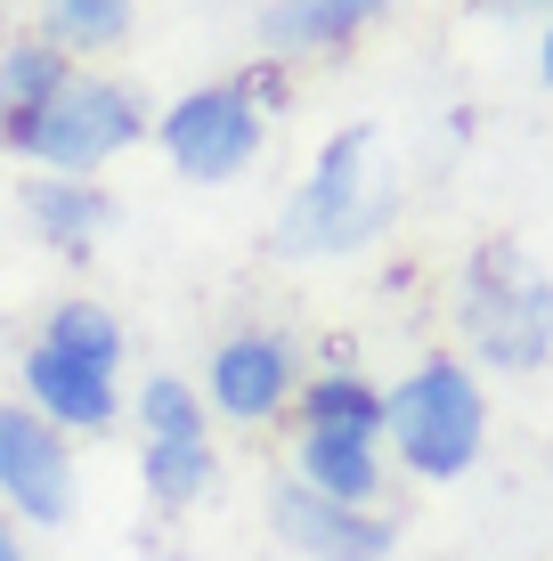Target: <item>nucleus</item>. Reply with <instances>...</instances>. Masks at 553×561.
I'll return each instance as SVG.
<instances>
[{
	"label": "nucleus",
	"instance_id": "obj_6",
	"mask_svg": "<svg viewBox=\"0 0 553 561\" xmlns=\"http://www.w3.org/2000/svg\"><path fill=\"white\" fill-rule=\"evenodd\" d=\"M301 375H310V351H301L293 325L244 318L204 351L196 391H204V408H212V423H228V432H277V423L293 415Z\"/></svg>",
	"mask_w": 553,
	"mask_h": 561
},
{
	"label": "nucleus",
	"instance_id": "obj_20",
	"mask_svg": "<svg viewBox=\"0 0 553 561\" xmlns=\"http://www.w3.org/2000/svg\"><path fill=\"white\" fill-rule=\"evenodd\" d=\"M538 90H545V99H553V16H545V25H538Z\"/></svg>",
	"mask_w": 553,
	"mask_h": 561
},
{
	"label": "nucleus",
	"instance_id": "obj_12",
	"mask_svg": "<svg viewBox=\"0 0 553 561\" xmlns=\"http://www.w3.org/2000/svg\"><path fill=\"white\" fill-rule=\"evenodd\" d=\"M399 0H261L253 16V42L261 57H277V66H301V57H334L350 49L367 25H383Z\"/></svg>",
	"mask_w": 553,
	"mask_h": 561
},
{
	"label": "nucleus",
	"instance_id": "obj_3",
	"mask_svg": "<svg viewBox=\"0 0 553 561\" xmlns=\"http://www.w3.org/2000/svg\"><path fill=\"white\" fill-rule=\"evenodd\" d=\"M488 432H497L488 382L456 351H424L399 382H383V456H391V472L424 480V489L481 472Z\"/></svg>",
	"mask_w": 553,
	"mask_h": 561
},
{
	"label": "nucleus",
	"instance_id": "obj_14",
	"mask_svg": "<svg viewBox=\"0 0 553 561\" xmlns=\"http://www.w3.org/2000/svg\"><path fill=\"white\" fill-rule=\"evenodd\" d=\"M33 42H49L66 66H106L139 42V0H33Z\"/></svg>",
	"mask_w": 553,
	"mask_h": 561
},
{
	"label": "nucleus",
	"instance_id": "obj_21",
	"mask_svg": "<svg viewBox=\"0 0 553 561\" xmlns=\"http://www.w3.org/2000/svg\"><path fill=\"white\" fill-rule=\"evenodd\" d=\"M521 9H545V16H553V0H521Z\"/></svg>",
	"mask_w": 553,
	"mask_h": 561
},
{
	"label": "nucleus",
	"instance_id": "obj_16",
	"mask_svg": "<svg viewBox=\"0 0 553 561\" xmlns=\"http://www.w3.org/2000/svg\"><path fill=\"white\" fill-rule=\"evenodd\" d=\"M33 342H49V351H66V358H90V366H106V375L130 366V325L114 318L99 294H57L42 309V325H33Z\"/></svg>",
	"mask_w": 553,
	"mask_h": 561
},
{
	"label": "nucleus",
	"instance_id": "obj_17",
	"mask_svg": "<svg viewBox=\"0 0 553 561\" xmlns=\"http://www.w3.org/2000/svg\"><path fill=\"white\" fill-rule=\"evenodd\" d=\"M130 432L139 439H212V408H204L196 375H139L130 391Z\"/></svg>",
	"mask_w": 553,
	"mask_h": 561
},
{
	"label": "nucleus",
	"instance_id": "obj_8",
	"mask_svg": "<svg viewBox=\"0 0 553 561\" xmlns=\"http://www.w3.org/2000/svg\"><path fill=\"white\" fill-rule=\"evenodd\" d=\"M16 399H25L49 432H66L73 448H82V439H106L114 423L130 415L123 375H106V366H90V358H66V351H49V342H25V351H16Z\"/></svg>",
	"mask_w": 553,
	"mask_h": 561
},
{
	"label": "nucleus",
	"instance_id": "obj_1",
	"mask_svg": "<svg viewBox=\"0 0 553 561\" xmlns=\"http://www.w3.org/2000/svg\"><path fill=\"white\" fill-rule=\"evenodd\" d=\"M399 211H407V171H399L391 139L375 123H342L318 139L310 171L285 187V204L269 220V253L293 268L375 253L399 228Z\"/></svg>",
	"mask_w": 553,
	"mask_h": 561
},
{
	"label": "nucleus",
	"instance_id": "obj_15",
	"mask_svg": "<svg viewBox=\"0 0 553 561\" xmlns=\"http://www.w3.org/2000/svg\"><path fill=\"white\" fill-rule=\"evenodd\" d=\"M139 489H147V505L171 513V520L212 505L220 448H212V439H139Z\"/></svg>",
	"mask_w": 553,
	"mask_h": 561
},
{
	"label": "nucleus",
	"instance_id": "obj_13",
	"mask_svg": "<svg viewBox=\"0 0 553 561\" xmlns=\"http://www.w3.org/2000/svg\"><path fill=\"white\" fill-rule=\"evenodd\" d=\"M293 432H358V439H383V382L350 358H318L293 391Z\"/></svg>",
	"mask_w": 553,
	"mask_h": 561
},
{
	"label": "nucleus",
	"instance_id": "obj_9",
	"mask_svg": "<svg viewBox=\"0 0 553 561\" xmlns=\"http://www.w3.org/2000/svg\"><path fill=\"white\" fill-rule=\"evenodd\" d=\"M269 537L301 561H391L399 553V520L391 513H358L334 496L301 489V480H269Z\"/></svg>",
	"mask_w": 553,
	"mask_h": 561
},
{
	"label": "nucleus",
	"instance_id": "obj_19",
	"mask_svg": "<svg viewBox=\"0 0 553 561\" xmlns=\"http://www.w3.org/2000/svg\"><path fill=\"white\" fill-rule=\"evenodd\" d=\"M0 561H42V553H33V537H25V529H16V520H9V513H0Z\"/></svg>",
	"mask_w": 553,
	"mask_h": 561
},
{
	"label": "nucleus",
	"instance_id": "obj_11",
	"mask_svg": "<svg viewBox=\"0 0 553 561\" xmlns=\"http://www.w3.org/2000/svg\"><path fill=\"white\" fill-rule=\"evenodd\" d=\"M285 480L334 496V505H358V513H391V456L383 439H358V432H293L285 439Z\"/></svg>",
	"mask_w": 553,
	"mask_h": 561
},
{
	"label": "nucleus",
	"instance_id": "obj_7",
	"mask_svg": "<svg viewBox=\"0 0 553 561\" xmlns=\"http://www.w3.org/2000/svg\"><path fill=\"white\" fill-rule=\"evenodd\" d=\"M82 505V456L66 432H49L16 391H0V513L16 529H66Z\"/></svg>",
	"mask_w": 553,
	"mask_h": 561
},
{
	"label": "nucleus",
	"instance_id": "obj_5",
	"mask_svg": "<svg viewBox=\"0 0 553 561\" xmlns=\"http://www.w3.org/2000/svg\"><path fill=\"white\" fill-rule=\"evenodd\" d=\"M269 130H277V114L253 99V82H244V73H212V82H187L180 99L155 106L147 147H155L171 163V180H187V187H237L244 171L269 154Z\"/></svg>",
	"mask_w": 553,
	"mask_h": 561
},
{
	"label": "nucleus",
	"instance_id": "obj_2",
	"mask_svg": "<svg viewBox=\"0 0 553 561\" xmlns=\"http://www.w3.org/2000/svg\"><path fill=\"white\" fill-rule=\"evenodd\" d=\"M448 334L472 375L529 382L553 366V277L512 237H481L448 277Z\"/></svg>",
	"mask_w": 553,
	"mask_h": 561
},
{
	"label": "nucleus",
	"instance_id": "obj_18",
	"mask_svg": "<svg viewBox=\"0 0 553 561\" xmlns=\"http://www.w3.org/2000/svg\"><path fill=\"white\" fill-rule=\"evenodd\" d=\"M66 73H73V66H66L49 42H33V33H9V42H0V130H9L16 114H33L57 82H66Z\"/></svg>",
	"mask_w": 553,
	"mask_h": 561
},
{
	"label": "nucleus",
	"instance_id": "obj_4",
	"mask_svg": "<svg viewBox=\"0 0 553 561\" xmlns=\"http://www.w3.org/2000/svg\"><path fill=\"white\" fill-rule=\"evenodd\" d=\"M155 130V99L139 82H123L114 66H73L33 114H16L0 130V147L25 171H57V180H106L123 154L147 147Z\"/></svg>",
	"mask_w": 553,
	"mask_h": 561
},
{
	"label": "nucleus",
	"instance_id": "obj_10",
	"mask_svg": "<svg viewBox=\"0 0 553 561\" xmlns=\"http://www.w3.org/2000/svg\"><path fill=\"white\" fill-rule=\"evenodd\" d=\"M16 211H25L33 244H42L49 261H66V268H90L99 244L114 237V220H123V204H114L106 180H57V171H25V180H16Z\"/></svg>",
	"mask_w": 553,
	"mask_h": 561
}]
</instances>
